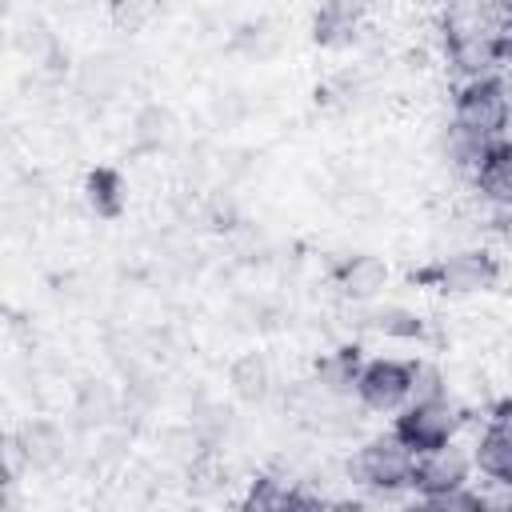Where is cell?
<instances>
[{
  "instance_id": "cell-4",
  "label": "cell",
  "mask_w": 512,
  "mask_h": 512,
  "mask_svg": "<svg viewBox=\"0 0 512 512\" xmlns=\"http://www.w3.org/2000/svg\"><path fill=\"white\" fill-rule=\"evenodd\" d=\"M464 408L456 400H440V404H404L392 420H388V432L412 452V456H424V452H436L452 440H464Z\"/></svg>"
},
{
  "instance_id": "cell-2",
  "label": "cell",
  "mask_w": 512,
  "mask_h": 512,
  "mask_svg": "<svg viewBox=\"0 0 512 512\" xmlns=\"http://www.w3.org/2000/svg\"><path fill=\"white\" fill-rule=\"evenodd\" d=\"M500 280H504L500 256L492 248H480V244L448 248V252L432 256L428 264L412 268V284L424 292H436L444 300H468V296L496 292Z\"/></svg>"
},
{
  "instance_id": "cell-23",
  "label": "cell",
  "mask_w": 512,
  "mask_h": 512,
  "mask_svg": "<svg viewBox=\"0 0 512 512\" xmlns=\"http://www.w3.org/2000/svg\"><path fill=\"white\" fill-rule=\"evenodd\" d=\"M396 512H436V504H432V496H416V492H408L404 500H396Z\"/></svg>"
},
{
  "instance_id": "cell-6",
  "label": "cell",
  "mask_w": 512,
  "mask_h": 512,
  "mask_svg": "<svg viewBox=\"0 0 512 512\" xmlns=\"http://www.w3.org/2000/svg\"><path fill=\"white\" fill-rule=\"evenodd\" d=\"M328 280H332V288H336V296H340L344 304L364 308V304L384 300V288H388V280H392V268H388V260H384L380 252L360 248V252L336 256V260L328 264Z\"/></svg>"
},
{
  "instance_id": "cell-13",
  "label": "cell",
  "mask_w": 512,
  "mask_h": 512,
  "mask_svg": "<svg viewBox=\"0 0 512 512\" xmlns=\"http://www.w3.org/2000/svg\"><path fill=\"white\" fill-rule=\"evenodd\" d=\"M272 388H276V372L260 348H244L228 360V392L240 404H264L272 396Z\"/></svg>"
},
{
  "instance_id": "cell-3",
  "label": "cell",
  "mask_w": 512,
  "mask_h": 512,
  "mask_svg": "<svg viewBox=\"0 0 512 512\" xmlns=\"http://www.w3.org/2000/svg\"><path fill=\"white\" fill-rule=\"evenodd\" d=\"M448 120L484 144L512 136V92L504 76H480V80L456 84Z\"/></svg>"
},
{
  "instance_id": "cell-14",
  "label": "cell",
  "mask_w": 512,
  "mask_h": 512,
  "mask_svg": "<svg viewBox=\"0 0 512 512\" xmlns=\"http://www.w3.org/2000/svg\"><path fill=\"white\" fill-rule=\"evenodd\" d=\"M80 196H84V208H88L96 220H120L124 208H128V180H124L120 168L96 164V168L84 172Z\"/></svg>"
},
{
  "instance_id": "cell-18",
  "label": "cell",
  "mask_w": 512,
  "mask_h": 512,
  "mask_svg": "<svg viewBox=\"0 0 512 512\" xmlns=\"http://www.w3.org/2000/svg\"><path fill=\"white\" fill-rule=\"evenodd\" d=\"M132 136H136V148H164L172 136H176V116L168 104H148L136 112L132 120Z\"/></svg>"
},
{
  "instance_id": "cell-9",
  "label": "cell",
  "mask_w": 512,
  "mask_h": 512,
  "mask_svg": "<svg viewBox=\"0 0 512 512\" xmlns=\"http://www.w3.org/2000/svg\"><path fill=\"white\" fill-rule=\"evenodd\" d=\"M468 184L480 196V204H488L500 216H512V136L492 140L484 148V156L472 168Z\"/></svg>"
},
{
  "instance_id": "cell-7",
  "label": "cell",
  "mask_w": 512,
  "mask_h": 512,
  "mask_svg": "<svg viewBox=\"0 0 512 512\" xmlns=\"http://www.w3.org/2000/svg\"><path fill=\"white\" fill-rule=\"evenodd\" d=\"M472 480H476V464H472L468 440H452L436 452H424V456H416V468H412L416 496H444V492L468 488Z\"/></svg>"
},
{
  "instance_id": "cell-24",
  "label": "cell",
  "mask_w": 512,
  "mask_h": 512,
  "mask_svg": "<svg viewBox=\"0 0 512 512\" xmlns=\"http://www.w3.org/2000/svg\"><path fill=\"white\" fill-rule=\"evenodd\" d=\"M488 512H512V492H492Z\"/></svg>"
},
{
  "instance_id": "cell-1",
  "label": "cell",
  "mask_w": 512,
  "mask_h": 512,
  "mask_svg": "<svg viewBox=\"0 0 512 512\" xmlns=\"http://www.w3.org/2000/svg\"><path fill=\"white\" fill-rule=\"evenodd\" d=\"M412 468L416 456L388 428L360 436L344 456V480L368 500H404L412 492Z\"/></svg>"
},
{
  "instance_id": "cell-22",
  "label": "cell",
  "mask_w": 512,
  "mask_h": 512,
  "mask_svg": "<svg viewBox=\"0 0 512 512\" xmlns=\"http://www.w3.org/2000/svg\"><path fill=\"white\" fill-rule=\"evenodd\" d=\"M324 512H380L368 496H336V500H324Z\"/></svg>"
},
{
  "instance_id": "cell-20",
  "label": "cell",
  "mask_w": 512,
  "mask_h": 512,
  "mask_svg": "<svg viewBox=\"0 0 512 512\" xmlns=\"http://www.w3.org/2000/svg\"><path fill=\"white\" fill-rule=\"evenodd\" d=\"M116 404H120V396L104 384V380H88L84 388H80V400H76V412L84 416V420H96V424H108L112 416H116Z\"/></svg>"
},
{
  "instance_id": "cell-16",
  "label": "cell",
  "mask_w": 512,
  "mask_h": 512,
  "mask_svg": "<svg viewBox=\"0 0 512 512\" xmlns=\"http://www.w3.org/2000/svg\"><path fill=\"white\" fill-rule=\"evenodd\" d=\"M64 428L56 420H24L16 432V452L28 460V468H56L64 460Z\"/></svg>"
},
{
  "instance_id": "cell-17",
  "label": "cell",
  "mask_w": 512,
  "mask_h": 512,
  "mask_svg": "<svg viewBox=\"0 0 512 512\" xmlns=\"http://www.w3.org/2000/svg\"><path fill=\"white\" fill-rule=\"evenodd\" d=\"M484 148H488L484 140L468 136V132H464V128H456L452 120H444V124L436 128V136H432V152H436V160H440L444 168L460 172V176H472V168L480 164Z\"/></svg>"
},
{
  "instance_id": "cell-11",
  "label": "cell",
  "mask_w": 512,
  "mask_h": 512,
  "mask_svg": "<svg viewBox=\"0 0 512 512\" xmlns=\"http://www.w3.org/2000/svg\"><path fill=\"white\" fill-rule=\"evenodd\" d=\"M468 448H472L476 476L496 492H512V428L484 420L480 432L468 440Z\"/></svg>"
},
{
  "instance_id": "cell-5",
  "label": "cell",
  "mask_w": 512,
  "mask_h": 512,
  "mask_svg": "<svg viewBox=\"0 0 512 512\" xmlns=\"http://www.w3.org/2000/svg\"><path fill=\"white\" fill-rule=\"evenodd\" d=\"M412 364H416L412 356H392V352L368 356L356 376V388H352L356 408L392 420L412 400Z\"/></svg>"
},
{
  "instance_id": "cell-19",
  "label": "cell",
  "mask_w": 512,
  "mask_h": 512,
  "mask_svg": "<svg viewBox=\"0 0 512 512\" xmlns=\"http://www.w3.org/2000/svg\"><path fill=\"white\" fill-rule=\"evenodd\" d=\"M412 400L408 404H440V400H452V384H448V372L428 360V356H412Z\"/></svg>"
},
{
  "instance_id": "cell-12",
  "label": "cell",
  "mask_w": 512,
  "mask_h": 512,
  "mask_svg": "<svg viewBox=\"0 0 512 512\" xmlns=\"http://www.w3.org/2000/svg\"><path fill=\"white\" fill-rule=\"evenodd\" d=\"M364 360H368V356H364V344H360V340L336 344V348H328V352L316 360L312 384H316L320 392H328V396L352 400V388H356V376H360ZM352 404H356V400H352Z\"/></svg>"
},
{
  "instance_id": "cell-21",
  "label": "cell",
  "mask_w": 512,
  "mask_h": 512,
  "mask_svg": "<svg viewBox=\"0 0 512 512\" xmlns=\"http://www.w3.org/2000/svg\"><path fill=\"white\" fill-rule=\"evenodd\" d=\"M488 500L492 492L468 484V488H456V492H444V496H432L436 512H488Z\"/></svg>"
},
{
  "instance_id": "cell-10",
  "label": "cell",
  "mask_w": 512,
  "mask_h": 512,
  "mask_svg": "<svg viewBox=\"0 0 512 512\" xmlns=\"http://www.w3.org/2000/svg\"><path fill=\"white\" fill-rule=\"evenodd\" d=\"M240 512H324V500L316 492H308L296 480L260 472L244 496H240Z\"/></svg>"
},
{
  "instance_id": "cell-8",
  "label": "cell",
  "mask_w": 512,
  "mask_h": 512,
  "mask_svg": "<svg viewBox=\"0 0 512 512\" xmlns=\"http://www.w3.org/2000/svg\"><path fill=\"white\" fill-rule=\"evenodd\" d=\"M356 332L384 340V344H424L428 320H424V312H416L400 300H376V304L356 308Z\"/></svg>"
},
{
  "instance_id": "cell-15",
  "label": "cell",
  "mask_w": 512,
  "mask_h": 512,
  "mask_svg": "<svg viewBox=\"0 0 512 512\" xmlns=\"http://www.w3.org/2000/svg\"><path fill=\"white\" fill-rule=\"evenodd\" d=\"M360 24H364V8H352V4H320L308 16V36H312L316 48H332L336 52V48L356 44Z\"/></svg>"
}]
</instances>
